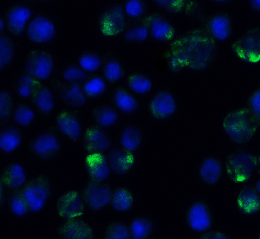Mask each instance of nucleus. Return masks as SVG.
Wrapping results in <instances>:
<instances>
[{
    "label": "nucleus",
    "instance_id": "nucleus-29",
    "mask_svg": "<svg viewBox=\"0 0 260 239\" xmlns=\"http://www.w3.org/2000/svg\"><path fill=\"white\" fill-rule=\"evenodd\" d=\"M125 87L139 98H146L156 90L154 77L145 71H134L127 74Z\"/></svg>",
    "mask_w": 260,
    "mask_h": 239
},
{
    "label": "nucleus",
    "instance_id": "nucleus-30",
    "mask_svg": "<svg viewBox=\"0 0 260 239\" xmlns=\"http://www.w3.org/2000/svg\"><path fill=\"white\" fill-rule=\"evenodd\" d=\"M24 131L12 123L0 129V154L12 156L17 154L24 145Z\"/></svg>",
    "mask_w": 260,
    "mask_h": 239
},
{
    "label": "nucleus",
    "instance_id": "nucleus-11",
    "mask_svg": "<svg viewBox=\"0 0 260 239\" xmlns=\"http://www.w3.org/2000/svg\"><path fill=\"white\" fill-rule=\"evenodd\" d=\"M231 50L239 62L249 67L260 65V25L245 30L232 44Z\"/></svg>",
    "mask_w": 260,
    "mask_h": 239
},
{
    "label": "nucleus",
    "instance_id": "nucleus-24",
    "mask_svg": "<svg viewBox=\"0 0 260 239\" xmlns=\"http://www.w3.org/2000/svg\"><path fill=\"white\" fill-rule=\"evenodd\" d=\"M115 141L109 133V131L96 127L95 125H89L85 129L83 136V148L86 154L103 153L106 154Z\"/></svg>",
    "mask_w": 260,
    "mask_h": 239
},
{
    "label": "nucleus",
    "instance_id": "nucleus-51",
    "mask_svg": "<svg viewBox=\"0 0 260 239\" xmlns=\"http://www.w3.org/2000/svg\"><path fill=\"white\" fill-rule=\"evenodd\" d=\"M247 4L251 12L260 14V0H247Z\"/></svg>",
    "mask_w": 260,
    "mask_h": 239
},
{
    "label": "nucleus",
    "instance_id": "nucleus-40",
    "mask_svg": "<svg viewBox=\"0 0 260 239\" xmlns=\"http://www.w3.org/2000/svg\"><path fill=\"white\" fill-rule=\"evenodd\" d=\"M18 44L15 39L9 33L0 34V71H7L11 68L17 56Z\"/></svg>",
    "mask_w": 260,
    "mask_h": 239
},
{
    "label": "nucleus",
    "instance_id": "nucleus-16",
    "mask_svg": "<svg viewBox=\"0 0 260 239\" xmlns=\"http://www.w3.org/2000/svg\"><path fill=\"white\" fill-rule=\"evenodd\" d=\"M55 127L63 139L72 143L82 142L85 133L80 113L69 109H62L56 114Z\"/></svg>",
    "mask_w": 260,
    "mask_h": 239
},
{
    "label": "nucleus",
    "instance_id": "nucleus-14",
    "mask_svg": "<svg viewBox=\"0 0 260 239\" xmlns=\"http://www.w3.org/2000/svg\"><path fill=\"white\" fill-rule=\"evenodd\" d=\"M146 21L150 42L158 45H169L180 35L171 17L161 12H151Z\"/></svg>",
    "mask_w": 260,
    "mask_h": 239
},
{
    "label": "nucleus",
    "instance_id": "nucleus-6",
    "mask_svg": "<svg viewBox=\"0 0 260 239\" xmlns=\"http://www.w3.org/2000/svg\"><path fill=\"white\" fill-rule=\"evenodd\" d=\"M63 141L55 127L43 130L29 142V150L33 158L41 162H50L62 154Z\"/></svg>",
    "mask_w": 260,
    "mask_h": 239
},
{
    "label": "nucleus",
    "instance_id": "nucleus-33",
    "mask_svg": "<svg viewBox=\"0 0 260 239\" xmlns=\"http://www.w3.org/2000/svg\"><path fill=\"white\" fill-rule=\"evenodd\" d=\"M131 239H152L156 232L157 223L148 214H136L128 221Z\"/></svg>",
    "mask_w": 260,
    "mask_h": 239
},
{
    "label": "nucleus",
    "instance_id": "nucleus-42",
    "mask_svg": "<svg viewBox=\"0 0 260 239\" xmlns=\"http://www.w3.org/2000/svg\"><path fill=\"white\" fill-rule=\"evenodd\" d=\"M102 52L96 50H87L77 57V62L89 75L100 73L102 68Z\"/></svg>",
    "mask_w": 260,
    "mask_h": 239
},
{
    "label": "nucleus",
    "instance_id": "nucleus-41",
    "mask_svg": "<svg viewBox=\"0 0 260 239\" xmlns=\"http://www.w3.org/2000/svg\"><path fill=\"white\" fill-rule=\"evenodd\" d=\"M121 4L128 21L143 20L150 13V1L148 0H123Z\"/></svg>",
    "mask_w": 260,
    "mask_h": 239
},
{
    "label": "nucleus",
    "instance_id": "nucleus-39",
    "mask_svg": "<svg viewBox=\"0 0 260 239\" xmlns=\"http://www.w3.org/2000/svg\"><path fill=\"white\" fill-rule=\"evenodd\" d=\"M37 116L38 115L31 103L21 101L16 104L11 123L24 131L29 129L35 124Z\"/></svg>",
    "mask_w": 260,
    "mask_h": 239
},
{
    "label": "nucleus",
    "instance_id": "nucleus-12",
    "mask_svg": "<svg viewBox=\"0 0 260 239\" xmlns=\"http://www.w3.org/2000/svg\"><path fill=\"white\" fill-rule=\"evenodd\" d=\"M35 1H17L8 6L4 14L7 23V32L14 39L25 38L28 24L35 12Z\"/></svg>",
    "mask_w": 260,
    "mask_h": 239
},
{
    "label": "nucleus",
    "instance_id": "nucleus-45",
    "mask_svg": "<svg viewBox=\"0 0 260 239\" xmlns=\"http://www.w3.org/2000/svg\"><path fill=\"white\" fill-rule=\"evenodd\" d=\"M152 3L159 12L173 17L183 14L186 0H154Z\"/></svg>",
    "mask_w": 260,
    "mask_h": 239
},
{
    "label": "nucleus",
    "instance_id": "nucleus-47",
    "mask_svg": "<svg viewBox=\"0 0 260 239\" xmlns=\"http://www.w3.org/2000/svg\"><path fill=\"white\" fill-rule=\"evenodd\" d=\"M204 4L199 0H186V6L184 10V14L187 18L198 22L201 24L205 18H207V14L205 12Z\"/></svg>",
    "mask_w": 260,
    "mask_h": 239
},
{
    "label": "nucleus",
    "instance_id": "nucleus-52",
    "mask_svg": "<svg viewBox=\"0 0 260 239\" xmlns=\"http://www.w3.org/2000/svg\"><path fill=\"white\" fill-rule=\"evenodd\" d=\"M3 33H7V23L4 12H2L0 14V34Z\"/></svg>",
    "mask_w": 260,
    "mask_h": 239
},
{
    "label": "nucleus",
    "instance_id": "nucleus-35",
    "mask_svg": "<svg viewBox=\"0 0 260 239\" xmlns=\"http://www.w3.org/2000/svg\"><path fill=\"white\" fill-rule=\"evenodd\" d=\"M43 83L34 79L25 71H22L16 77L12 84L16 96L22 100H32Z\"/></svg>",
    "mask_w": 260,
    "mask_h": 239
},
{
    "label": "nucleus",
    "instance_id": "nucleus-1",
    "mask_svg": "<svg viewBox=\"0 0 260 239\" xmlns=\"http://www.w3.org/2000/svg\"><path fill=\"white\" fill-rule=\"evenodd\" d=\"M219 45L201 27L186 30L164 50L160 56L167 68L177 76L186 71L205 73L213 68L219 56Z\"/></svg>",
    "mask_w": 260,
    "mask_h": 239
},
{
    "label": "nucleus",
    "instance_id": "nucleus-9",
    "mask_svg": "<svg viewBox=\"0 0 260 239\" xmlns=\"http://www.w3.org/2000/svg\"><path fill=\"white\" fill-rule=\"evenodd\" d=\"M24 197L31 211V215L43 213L54 198L52 180L47 175H36L23 189Z\"/></svg>",
    "mask_w": 260,
    "mask_h": 239
},
{
    "label": "nucleus",
    "instance_id": "nucleus-56",
    "mask_svg": "<svg viewBox=\"0 0 260 239\" xmlns=\"http://www.w3.org/2000/svg\"><path fill=\"white\" fill-rule=\"evenodd\" d=\"M257 239H260V229L258 230V233H257Z\"/></svg>",
    "mask_w": 260,
    "mask_h": 239
},
{
    "label": "nucleus",
    "instance_id": "nucleus-3",
    "mask_svg": "<svg viewBox=\"0 0 260 239\" xmlns=\"http://www.w3.org/2000/svg\"><path fill=\"white\" fill-rule=\"evenodd\" d=\"M225 173L231 182L243 186L258 174L257 155L247 148H237L225 157Z\"/></svg>",
    "mask_w": 260,
    "mask_h": 239
},
{
    "label": "nucleus",
    "instance_id": "nucleus-21",
    "mask_svg": "<svg viewBox=\"0 0 260 239\" xmlns=\"http://www.w3.org/2000/svg\"><path fill=\"white\" fill-rule=\"evenodd\" d=\"M225 163L217 155H207L197 167L199 180L208 187L218 186L225 177Z\"/></svg>",
    "mask_w": 260,
    "mask_h": 239
},
{
    "label": "nucleus",
    "instance_id": "nucleus-25",
    "mask_svg": "<svg viewBox=\"0 0 260 239\" xmlns=\"http://www.w3.org/2000/svg\"><path fill=\"white\" fill-rule=\"evenodd\" d=\"M235 204L240 214L245 218H253L260 214V197L254 184L240 186L235 198Z\"/></svg>",
    "mask_w": 260,
    "mask_h": 239
},
{
    "label": "nucleus",
    "instance_id": "nucleus-53",
    "mask_svg": "<svg viewBox=\"0 0 260 239\" xmlns=\"http://www.w3.org/2000/svg\"><path fill=\"white\" fill-rule=\"evenodd\" d=\"M212 3L215 6H225L234 3L233 0H212Z\"/></svg>",
    "mask_w": 260,
    "mask_h": 239
},
{
    "label": "nucleus",
    "instance_id": "nucleus-17",
    "mask_svg": "<svg viewBox=\"0 0 260 239\" xmlns=\"http://www.w3.org/2000/svg\"><path fill=\"white\" fill-rule=\"evenodd\" d=\"M106 156L115 177H127L133 173L138 163V155L122 148L117 142H114Z\"/></svg>",
    "mask_w": 260,
    "mask_h": 239
},
{
    "label": "nucleus",
    "instance_id": "nucleus-5",
    "mask_svg": "<svg viewBox=\"0 0 260 239\" xmlns=\"http://www.w3.org/2000/svg\"><path fill=\"white\" fill-rule=\"evenodd\" d=\"M127 22L121 1L106 4L101 8L96 16L98 32L107 40L120 38Z\"/></svg>",
    "mask_w": 260,
    "mask_h": 239
},
{
    "label": "nucleus",
    "instance_id": "nucleus-7",
    "mask_svg": "<svg viewBox=\"0 0 260 239\" xmlns=\"http://www.w3.org/2000/svg\"><path fill=\"white\" fill-rule=\"evenodd\" d=\"M57 70V59L52 50L36 49L27 54L23 71L39 83L51 82Z\"/></svg>",
    "mask_w": 260,
    "mask_h": 239
},
{
    "label": "nucleus",
    "instance_id": "nucleus-44",
    "mask_svg": "<svg viewBox=\"0 0 260 239\" xmlns=\"http://www.w3.org/2000/svg\"><path fill=\"white\" fill-rule=\"evenodd\" d=\"M89 75L78 65L77 61L65 64L61 71V81L65 83L82 85Z\"/></svg>",
    "mask_w": 260,
    "mask_h": 239
},
{
    "label": "nucleus",
    "instance_id": "nucleus-15",
    "mask_svg": "<svg viewBox=\"0 0 260 239\" xmlns=\"http://www.w3.org/2000/svg\"><path fill=\"white\" fill-rule=\"evenodd\" d=\"M200 27L219 45L230 40L235 32L234 17L226 12H215L207 16Z\"/></svg>",
    "mask_w": 260,
    "mask_h": 239
},
{
    "label": "nucleus",
    "instance_id": "nucleus-32",
    "mask_svg": "<svg viewBox=\"0 0 260 239\" xmlns=\"http://www.w3.org/2000/svg\"><path fill=\"white\" fill-rule=\"evenodd\" d=\"M30 103L37 115L48 118L53 115L56 110L58 100L50 85L43 83Z\"/></svg>",
    "mask_w": 260,
    "mask_h": 239
},
{
    "label": "nucleus",
    "instance_id": "nucleus-43",
    "mask_svg": "<svg viewBox=\"0 0 260 239\" xmlns=\"http://www.w3.org/2000/svg\"><path fill=\"white\" fill-rule=\"evenodd\" d=\"M15 105L12 92L4 88L0 89V127L11 123Z\"/></svg>",
    "mask_w": 260,
    "mask_h": 239
},
{
    "label": "nucleus",
    "instance_id": "nucleus-48",
    "mask_svg": "<svg viewBox=\"0 0 260 239\" xmlns=\"http://www.w3.org/2000/svg\"><path fill=\"white\" fill-rule=\"evenodd\" d=\"M245 108L260 124V86L251 92L245 100Z\"/></svg>",
    "mask_w": 260,
    "mask_h": 239
},
{
    "label": "nucleus",
    "instance_id": "nucleus-22",
    "mask_svg": "<svg viewBox=\"0 0 260 239\" xmlns=\"http://www.w3.org/2000/svg\"><path fill=\"white\" fill-rule=\"evenodd\" d=\"M30 179L29 170L21 161L9 163L0 173V184H2L8 192L24 189Z\"/></svg>",
    "mask_w": 260,
    "mask_h": 239
},
{
    "label": "nucleus",
    "instance_id": "nucleus-46",
    "mask_svg": "<svg viewBox=\"0 0 260 239\" xmlns=\"http://www.w3.org/2000/svg\"><path fill=\"white\" fill-rule=\"evenodd\" d=\"M104 239H131L128 222L115 220L108 224Z\"/></svg>",
    "mask_w": 260,
    "mask_h": 239
},
{
    "label": "nucleus",
    "instance_id": "nucleus-36",
    "mask_svg": "<svg viewBox=\"0 0 260 239\" xmlns=\"http://www.w3.org/2000/svg\"><path fill=\"white\" fill-rule=\"evenodd\" d=\"M120 39L127 45H142L147 44L149 42V32L146 19L128 21Z\"/></svg>",
    "mask_w": 260,
    "mask_h": 239
},
{
    "label": "nucleus",
    "instance_id": "nucleus-50",
    "mask_svg": "<svg viewBox=\"0 0 260 239\" xmlns=\"http://www.w3.org/2000/svg\"><path fill=\"white\" fill-rule=\"evenodd\" d=\"M7 195H8V191L6 189V187L2 184H0V204H1V210H3L5 207H6Z\"/></svg>",
    "mask_w": 260,
    "mask_h": 239
},
{
    "label": "nucleus",
    "instance_id": "nucleus-37",
    "mask_svg": "<svg viewBox=\"0 0 260 239\" xmlns=\"http://www.w3.org/2000/svg\"><path fill=\"white\" fill-rule=\"evenodd\" d=\"M81 86L89 103L98 101L104 98L108 94L110 87L101 73L89 75Z\"/></svg>",
    "mask_w": 260,
    "mask_h": 239
},
{
    "label": "nucleus",
    "instance_id": "nucleus-34",
    "mask_svg": "<svg viewBox=\"0 0 260 239\" xmlns=\"http://www.w3.org/2000/svg\"><path fill=\"white\" fill-rule=\"evenodd\" d=\"M137 204V197L133 190L124 186H115L110 208L115 213H132Z\"/></svg>",
    "mask_w": 260,
    "mask_h": 239
},
{
    "label": "nucleus",
    "instance_id": "nucleus-26",
    "mask_svg": "<svg viewBox=\"0 0 260 239\" xmlns=\"http://www.w3.org/2000/svg\"><path fill=\"white\" fill-rule=\"evenodd\" d=\"M102 57L103 61L100 73L104 76L110 87L115 88L118 83L126 80L128 74L124 62L120 56L111 51L104 52L102 54Z\"/></svg>",
    "mask_w": 260,
    "mask_h": 239
},
{
    "label": "nucleus",
    "instance_id": "nucleus-49",
    "mask_svg": "<svg viewBox=\"0 0 260 239\" xmlns=\"http://www.w3.org/2000/svg\"><path fill=\"white\" fill-rule=\"evenodd\" d=\"M196 239H234L230 234L221 230H213L210 232L199 236Z\"/></svg>",
    "mask_w": 260,
    "mask_h": 239
},
{
    "label": "nucleus",
    "instance_id": "nucleus-28",
    "mask_svg": "<svg viewBox=\"0 0 260 239\" xmlns=\"http://www.w3.org/2000/svg\"><path fill=\"white\" fill-rule=\"evenodd\" d=\"M145 139V131L142 127L139 124L130 122L121 127L116 142L122 148L138 155L144 147Z\"/></svg>",
    "mask_w": 260,
    "mask_h": 239
},
{
    "label": "nucleus",
    "instance_id": "nucleus-18",
    "mask_svg": "<svg viewBox=\"0 0 260 239\" xmlns=\"http://www.w3.org/2000/svg\"><path fill=\"white\" fill-rule=\"evenodd\" d=\"M50 87L55 92L58 101L62 103L66 109L78 111L89 104V100L79 84L65 83L61 80L54 78L50 82Z\"/></svg>",
    "mask_w": 260,
    "mask_h": 239
},
{
    "label": "nucleus",
    "instance_id": "nucleus-8",
    "mask_svg": "<svg viewBox=\"0 0 260 239\" xmlns=\"http://www.w3.org/2000/svg\"><path fill=\"white\" fill-rule=\"evenodd\" d=\"M184 222L191 232L201 236L215 230V213L208 202L196 198L186 208Z\"/></svg>",
    "mask_w": 260,
    "mask_h": 239
},
{
    "label": "nucleus",
    "instance_id": "nucleus-2",
    "mask_svg": "<svg viewBox=\"0 0 260 239\" xmlns=\"http://www.w3.org/2000/svg\"><path fill=\"white\" fill-rule=\"evenodd\" d=\"M259 129V123L245 107L229 110L221 121L222 133L238 148H246Z\"/></svg>",
    "mask_w": 260,
    "mask_h": 239
},
{
    "label": "nucleus",
    "instance_id": "nucleus-19",
    "mask_svg": "<svg viewBox=\"0 0 260 239\" xmlns=\"http://www.w3.org/2000/svg\"><path fill=\"white\" fill-rule=\"evenodd\" d=\"M86 208L85 202L79 190L65 191L56 202V212L62 220L83 218Z\"/></svg>",
    "mask_w": 260,
    "mask_h": 239
},
{
    "label": "nucleus",
    "instance_id": "nucleus-4",
    "mask_svg": "<svg viewBox=\"0 0 260 239\" xmlns=\"http://www.w3.org/2000/svg\"><path fill=\"white\" fill-rule=\"evenodd\" d=\"M60 26L54 16L36 9L25 31V39L31 45L48 47L59 37Z\"/></svg>",
    "mask_w": 260,
    "mask_h": 239
},
{
    "label": "nucleus",
    "instance_id": "nucleus-10",
    "mask_svg": "<svg viewBox=\"0 0 260 239\" xmlns=\"http://www.w3.org/2000/svg\"><path fill=\"white\" fill-rule=\"evenodd\" d=\"M147 111L156 122H167L175 118L180 111V101L169 88H160L149 96Z\"/></svg>",
    "mask_w": 260,
    "mask_h": 239
},
{
    "label": "nucleus",
    "instance_id": "nucleus-38",
    "mask_svg": "<svg viewBox=\"0 0 260 239\" xmlns=\"http://www.w3.org/2000/svg\"><path fill=\"white\" fill-rule=\"evenodd\" d=\"M6 208L11 217L17 219H25L31 215V211L24 197L23 190L8 192Z\"/></svg>",
    "mask_w": 260,
    "mask_h": 239
},
{
    "label": "nucleus",
    "instance_id": "nucleus-27",
    "mask_svg": "<svg viewBox=\"0 0 260 239\" xmlns=\"http://www.w3.org/2000/svg\"><path fill=\"white\" fill-rule=\"evenodd\" d=\"M61 239H95V230L83 218L63 220L56 228Z\"/></svg>",
    "mask_w": 260,
    "mask_h": 239
},
{
    "label": "nucleus",
    "instance_id": "nucleus-54",
    "mask_svg": "<svg viewBox=\"0 0 260 239\" xmlns=\"http://www.w3.org/2000/svg\"><path fill=\"white\" fill-rule=\"evenodd\" d=\"M254 186L256 190H257V193L259 195L260 197V173L257 175V177L256 178V180L254 181Z\"/></svg>",
    "mask_w": 260,
    "mask_h": 239
},
{
    "label": "nucleus",
    "instance_id": "nucleus-31",
    "mask_svg": "<svg viewBox=\"0 0 260 239\" xmlns=\"http://www.w3.org/2000/svg\"><path fill=\"white\" fill-rule=\"evenodd\" d=\"M122 119V115L112 104H99L92 110L93 125L107 131L120 127Z\"/></svg>",
    "mask_w": 260,
    "mask_h": 239
},
{
    "label": "nucleus",
    "instance_id": "nucleus-20",
    "mask_svg": "<svg viewBox=\"0 0 260 239\" xmlns=\"http://www.w3.org/2000/svg\"><path fill=\"white\" fill-rule=\"evenodd\" d=\"M110 104H112L123 118H132L142 109L141 98L122 85L115 86L110 95Z\"/></svg>",
    "mask_w": 260,
    "mask_h": 239
},
{
    "label": "nucleus",
    "instance_id": "nucleus-13",
    "mask_svg": "<svg viewBox=\"0 0 260 239\" xmlns=\"http://www.w3.org/2000/svg\"><path fill=\"white\" fill-rule=\"evenodd\" d=\"M114 187L110 182L98 183L87 179L80 192L89 211L94 213H100L110 207Z\"/></svg>",
    "mask_w": 260,
    "mask_h": 239
},
{
    "label": "nucleus",
    "instance_id": "nucleus-55",
    "mask_svg": "<svg viewBox=\"0 0 260 239\" xmlns=\"http://www.w3.org/2000/svg\"><path fill=\"white\" fill-rule=\"evenodd\" d=\"M257 163H258V174L260 173V152L259 154H257Z\"/></svg>",
    "mask_w": 260,
    "mask_h": 239
},
{
    "label": "nucleus",
    "instance_id": "nucleus-23",
    "mask_svg": "<svg viewBox=\"0 0 260 239\" xmlns=\"http://www.w3.org/2000/svg\"><path fill=\"white\" fill-rule=\"evenodd\" d=\"M84 167L88 180L98 183H109L113 175L106 154H86Z\"/></svg>",
    "mask_w": 260,
    "mask_h": 239
}]
</instances>
